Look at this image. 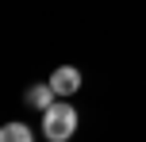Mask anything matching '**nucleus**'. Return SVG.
I'll return each mask as SVG.
<instances>
[{
	"mask_svg": "<svg viewBox=\"0 0 146 142\" xmlns=\"http://www.w3.org/2000/svg\"><path fill=\"white\" fill-rule=\"evenodd\" d=\"M0 142H35L27 123H4L0 127Z\"/></svg>",
	"mask_w": 146,
	"mask_h": 142,
	"instance_id": "nucleus-4",
	"label": "nucleus"
},
{
	"mask_svg": "<svg viewBox=\"0 0 146 142\" xmlns=\"http://www.w3.org/2000/svg\"><path fill=\"white\" fill-rule=\"evenodd\" d=\"M50 89L58 92V96H73V92L81 89V73L73 65H62V69H54V77H50Z\"/></svg>",
	"mask_w": 146,
	"mask_h": 142,
	"instance_id": "nucleus-2",
	"label": "nucleus"
},
{
	"mask_svg": "<svg viewBox=\"0 0 146 142\" xmlns=\"http://www.w3.org/2000/svg\"><path fill=\"white\" fill-rule=\"evenodd\" d=\"M54 96H58V92L50 89V81H46V85H31V89L23 92V100H27L31 108H38V112H46V108L54 104Z\"/></svg>",
	"mask_w": 146,
	"mask_h": 142,
	"instance_id": "nucleus-3",
	"label": "nucleus"
},
{
	"mask_svg": "<svg viewBox=\"0 0 146 142\" xmlns=\"http://www.w3.org/2000/svg\"><path fill=\"white\" fill-rule=\"evenodd\" d=\"M73 131H77V112H73V104H50L42 112V135L50 142H66V138H73Z\"/></svg>",
	"mask_w": 146,
	"mask_h": 142,
	"instance_id": "nucleus-1",
	"label": "nucleus"
}]
</instances>
